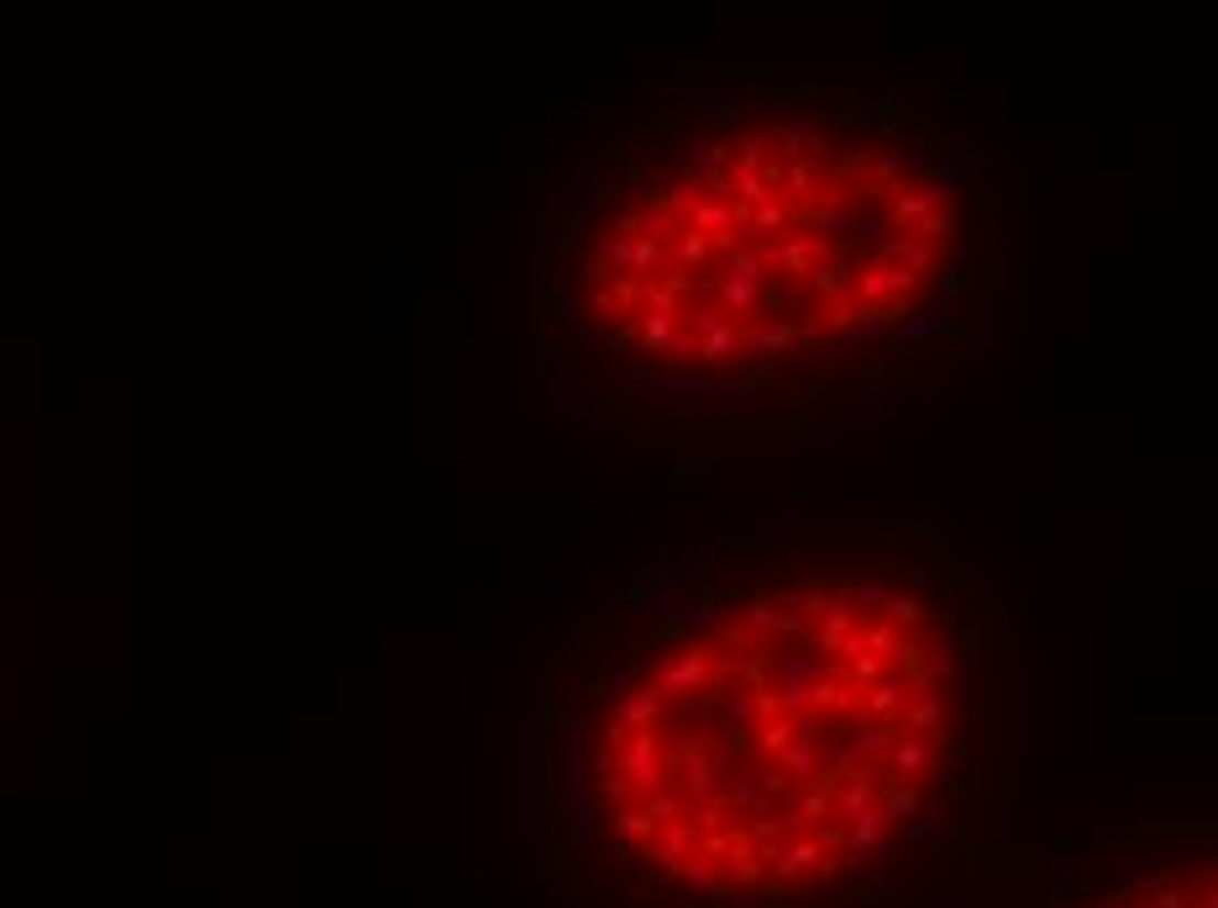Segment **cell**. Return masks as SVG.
Segmentation results:
<instances>
[{
  "label": "cell",
  "instance_id": "cell-1",
  "mask_svg": "<svg viewBox=\"0 0 1218 908\" xmlns=\"http://www.w3.org/2000/svg\"><path fill=\"white\" fill-rule=\"evenodd\" d=\"M961 641L914 568L693 551L557 694L547 819L610 908H836L946 819Z\"/></svg>",
  "mask_w": 1218,
  "mask_h": 908
},
{
  "label": "cell",
  "instance_id": "cell-2",
  "mask_svg": "<svg viewBox=\"0 0 1218 908\" xmlns=\"http://www.w3.org/2000/svg\"><path fill=\"white\" fill-rule=\"evenodd\" d=\"M956 247L961 194L867 105L699 85L557 173L541 326L625 415L741 421L872 358Z\"/></svg>",
  "mask_w": 1218,
  "mask_h": 908
},
{
  "label": "cell",
  "instance_id": "cell-3",
  "mask_svg": "<svg viewBox=\"0 0 1218 908\" xmlns=\"http://www.w3.org/2000/svg\"><path fill=\"white\" fill-rule=\"evenodd\" d=\"M1035 908H1218V836L1150 840L1082 866Z\"/></svg>",
  "mask_w": 1218,
  "mask_h": 908
}]
</instances>
